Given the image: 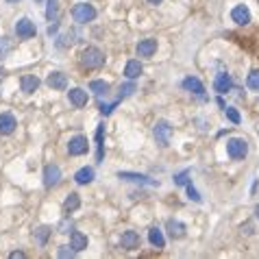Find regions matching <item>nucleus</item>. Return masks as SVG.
<instances>
[{
    "mask_svg": "<svg viewBox=\"0 0 259 259\" xmlns=\"http://www.w3.org/2000/svg\"><path fill=\"white\" fill-rule=\"evenodd\" d=\"M15 118L11 114H0V135H11L15 131Z\"/></svg>",
    "mask_w": 259,
    "mask_h": 259,
    "instance_id": "obj_16",
    "label": "nucleus"
},
{
    "mask_svg": "<svg viewBox=\"0 0 259 259\" xmlns=\"http://www.w3.org/2000/svg\"><path fill=\"white\" fill-rule=\"evenodd\" d=\"M225 114H227V118L233 122V124H240L242 118H240V114H237V109H233V107H225Z\"/></svg>",
    "mask_w": 259,
    "mask_h": 259,
    "instance_id": "obj_30",
    "label": "nucleus"
},
{
    "mask_svg": "<svg viewBox=\"0 0 259 259\" xmlns=\"http://www.w3.org/2000/svg\"><path fill=\"white\" fill-rule=\"evenodd\" d=\"M166 229H168V233H170L172 240H181V237H185V225L179 222V220H168Z\"/></svg>",
    "mask_w": 259,
    "mask_h": 259,
    "instance_id": "obj_15",
    "label": "nucleus"
},
{
    "mask_svg": "<svg viewBox=\"0 0 259 259\" xmlns=\"http://www.w3.org/2000/svg\"><path fill=\"white\" fill-rule=\"evenodd\" d=\"M57 255L59 257H74V248L72 246H61L57 251Z\"/></svg>",
    "mask_w": 259,
    "mask_h": 259,
    "instance_id": "obj_34",
    "label": "nucleus"
},
{
    "mask_svg": "<svg viewBox=\"0 0 259 259\" xmlns=\"http://www.w3.org/2000/svg\"><path fill=\"white\" fill-rule=\"evenodd\" d=\"M87 150H89V142H87V137H83V135H74L72 140H70V144H68V152H70V155L79 157V155H85Z\"/></svg>",
    "mask_w": 259,
    "mask_h": 259,
    "instance_id": "obj_5",
    "label": "nucleus"
},
{
    "mask_svg": "<svg viewBox=\"0 0 259 259\" xmlns=\"http://www.w3.org/2000/svg\"><path fill=\"white\" fill-rule=\"evenodd\" d=\"M7 2H20V0H7Z\"/></svg>",
    "mask_w": 259,
    "mask_h": 259,
    "instance_id": "obj_40",
    "label": "nucleus"
},
{
    "mask_svg": "<svg viewBox=\"0 0 259 259\" xmlns=\"http://www.w3.org/2000/svg\"><path fill=\"white\" fill-rule=\"evenodd\" d=\"M246 85H248V89H253V91H259V70H253V72L248 74V79H246Z\"/></svg>",
    "mask_w": 259,
    "mask_h": 259,
    "instance_id": "obj_26",
    "label": "nucleus"
},
{
    "mask_svg": "<svg viewBox=\"0 0 259 259\" xmlns=\"http://www.w3.org/2000/svg\"><path fill=\"white\" fill-rule=\"evenodd\" d=\"M9 50H11V44H9V39L7 37H0V59L7 57Z\"/></svg>",
    "mask_w": 259,
    "mask_h": 259,
    "instance_id": "obj_32",
    "label": "nucleus"
},
{
    "mask_svg": "<svg viewBox=\"0 0 259 259\" xmlns=\"http://www.w3.org/2000/svg\"><path fill=\"white\" fill-rule=\"evenodd\" d=\"M89 89L96 91V94H107L109 91V83H105V81H91Z\"/></svg>",
    "mask_w": 259,
    "mask_h": 259,
    "instance_id": "obj_27",
    "label": "nucleus"
},
{
    "mask_svg": "<svg viewBox=\"0 0 259 259\" xmlns=\"http://www.w3.org/2000/svg\"><path fill=\"white\" fill-rule=\"evenodd\" d=\"M190 183V170H183L179 174H174V185H187Z\"/></svg>",
    "mask_w": 259,
    "mask_h": 259,
    "instance_id": "obj_31",
    "label": "nucleus"
},
{
    "mask_svg": "<svg viewBox=\"0 0 259 259\" xmlns=\"http://www.w3.org/2000/svg\"><path fill=\"white\" fill-rule=\"evenodd\" d=\"M59 231H61V233H70V231H72V222L63 220V222L59 225Z\"/></svg>",
    "mask_w": 259,
    "mask_h": 259,
    "instance_id": "obj_36",
    "label": "nucleus"
},
{
    "mask_svg": "<svg viewBox=\"0 0 259 259\" xmlns=\"http://www.w3.org/2000/svg\"><path fill=\"white\" fill-rule=\"evenodd\" d=\"M81 207V198H79V194L76 192H70V196L65 198V202H63V211L65 213H72V211H76Z\"/></svg>",
    "mask_w": 259,
    "mask_h": 259,
    "instance_id": "obj_23",
    "label": "nucleus"
},
{
    "mask_svg": "<svg viewBox=\"0 0 259 259\" xmlns=\"http://www.w3.org/2000/svg\"><path fill=\"white\" fill-rule=\"evenodd\" d=\"M70 246L74 248V253H81L87 248V235H83L81 231H72V235H70Z\"/></svg>",
    "mask_w": 259,
    "mask_h": 259,
    "instance_id": "obj_17",
    "label": "nucleus"
},
{
    "mask_svg": "<svg viewBox=\"0 0 259 259\" xmlns=\"http://www.w3.org/2000/svg\"><path fill=\"white\" fill-rule=\"evenodd\" d=\"M233 87V81H231V76L229 74H218L216 76V81H213V89L218 91V94H227V91H231Z\"/></svg>",
    "mask_w": 259,
    "mask_h": 259,
    "instance_id": "obj_12",
    "label": "nucleus"
},
{
    "mask_svg": "<svg viewBox=\"0 0 259 259\" xmlns=\"http://www.w3.org/2000/svg\"><path fill=\"white\" fill-rule=\"evenodd\" d=\"M74 181L79 183V185H87V183H91L94 181V168H81L79 172L74 174Z\"/></svg>",
    "mask_w": 259,
    "mask_h": 259,
    "instance_id": "obj_20",
    "label": "nucleus"
},
{
    "mask_svg": "<svg viewBox=\"0 0 259 259\" xmlns=\"http://www.w3.org/2000/svg\"><path fill=\"white\" fill-rule=\"evenodd\" d=\"M187 196H190L194 202H201V201H202L201 194H198V192L194 190V187H192V183H187Z\"/></svg>",
    "mask_w": 259,
    "mask_h": 259,
    "instance_id": "obj_33",
    "label": "nucleus"
},
{
    "mask_svg": "<svg viewBox=\"0 0 259 259\" xmlns=\"http://www.w3.org/2000/svg\"><path fill=\"white\" fill-rule=\"evenodd\" d=\"M105 63V55L100 48H96V46H87V48L81 53V65L87 70H94V68H100V65Z\"/></svg>",
    "mask_w": 259,
    "mask_h": 259,
    "instance_id": "obj_1",
    "label": "nucleus"
},
{
    "mask_svg": "<svg viewBox=\"0 0 259 259\" xmlns=\"http://www.w3.org/2000/svg\"><path fill=\"white\" fill-rule=\"evenodd\" d=\"M155 140H157V144L159 146H170V137H172V126L168 124L166 120H159L155 124Z\"/></svg>",
    "mask_w": 259,
    "mask_h": 259,
    "instance_id": "obj_4",
    "label": "nucleus"
},
{
    "mask_svg": "<svg viewBox=\"0 0 259 259\" xmlns=\"http://www.w3.org/2000/svg\"><path fill=\"white\" fill-rule=\"evenodd\" d=\"M115 105H118V100H115V103H111V105H100V114H103V115H109L111 111L115 109Z\"/></svg>",
    "mask_w": 259,
    "mask_h": 259,
    "instance_id": "obj_35",
    "label": "nucleus"
},
{
    "mask_svg": "<svg viewBox=\"0 0 259 259\" xmlns=\"http://www.w3.org/2000/svg\"><path fill=\"white\" fill-rule=\"evenodd\" d=\"M140 74H142V63L140 61H135V59H131L129 63L124 65V76L126 79H131V81H135Z\"/></svg>",
    "mask_w": 259,
    "mask_h": 259,
    "instance_id": "obj_21",
    "label": "nucleus"
},
{
    "mask_svg": "<svg viewBox=\"0 0 259 259\" xmlns=\"http://www.w3.org/2000/svg\"><path fill=\"white\" fill-rule=\"evenodd\" d=\"M35 33H37V29H35V24L30 22L29 18H22V20H18V24H15V35H18L20 39L35 37Z\"/></svg>",
    "mask_w": 259,
    "mask_h": 259,
    "instance_id": "obj_6",
    "label": "nucleus"
},
{
    "mask_svg": "<svg viewBox=\"0 0 259 259\" xmlns=\"http://www.w3.org/2000/svg\"><path fill=\"white\" fill-rule=\"evenodd\" d=\"M255 216H257V218H259V205H257V207H255Z\"/></svg>",
    "mask_w": 259,
    "mask_h": 259,
    "instance_id": "obj_39",
    "label": "nucleus"
},
{
    "mask_svg": "<svg viewBox=\"0 0 259 259\" xmlns=\"http://www.w3.org/2000/svg\"><path fill=\"white\" fill-rule=\"evenodd\" d=\"M46 83H48L50 89H65L68 87V76L63 72H50L48 79H46Z\"/></svg>",
    "mask_w": 259,
    "mask_h": 259,
    "instance_id": "obj_11",
    "label": "nucleus"
},
{
    "mask_svg": "<svg viewBox=\"0 0 259 259\" xmlns=\"http://www.w3.org/2000/svg\"><path fill=\"white\" fill-rule=\"evenodd\" d=\"M118 179L142 183V185H152V187L159 185V181H157V179H150V176H146V174H137V172H118Z\"/></svg>",
    "mask_w": 259,
    "mask_h": 259,
    "instance_id": "obj_7",
    "label": "nucleus"
},
{
    "mask_svg": "<svg viewBox=\"0 0 259 259\" xmlns=\"http://www.w3.org/2000/svg\"><path fill=\"white\" fill-rule=\"evenodd\" d=\"M59 179H61V168L59 166L50 164V166L44 168V185L46 187H55L59 183Z\"/></svg>",
    "mask_w": 259,
    "mask_h": 259,
    "instance_id": "obj_8",
    "label": "nucleus"
},
{
    "mask_svg": "<svg viewBox=\"0 0 259 259\" xmlns=\"http://www.w3.org/2000/svg\"><path fill=\"white\" fill-rule=\"evenodd\" d=\"M148 240H150V244H152L155 248H164V246H166V237H164V233H161L157 227H152L150 231H148Z\"/></svg>",
    "mask_w": 259,
    "mask_h": 259,
    "instance_id": "obj_22",
    "label": "nucleus"
},
{
    "mask_svg": "<svg viewBox=\"0 0 259 259\" xmlns=\"http://www.w3.org/2000/svg\"><path fill=\"white\" fill-rule=\"evenodd\" d=\"M72 18L79 24L91 22V20L96 18V9L91 7V4H87V2H79V4H74V9H72Z\"/></svg>",
    "mask_w": 259,
    "mask_h": 259,
    "instance_id": "obj_3",
    "label": "nucleus"
},
{
    "mask_svg": "<svg viewBox=\"0 0 259 259\" xmlns=\"http://www.w3.org/2000/svg\"><path fill=\"white\" fill-rule=\"evenodd\" d=\"M231 18H233V22H235V24L246 27V24L251 22V11H248L246 4H237V7L231 11Z\"/></svg>",
    "mask_w": 259,
    "mask_h": 259,
    "instance_id": "obj_9",
    "label": "nucleus"
},
{
    "mask_svg": "<svg viewBox=\"0 0 259 259\" xmlns=\"http://www.w3.org/2000/svg\"><path fill=\"white\" fill-rule=\"evenodd\" d=\"M103 131H105V124L98 126V131H96V142H98V152H96V159L103 161Z\"/></svg>",
    "mask_w": 259,
    "mask_h": 259,
    "instance_id": "obj_29",
    "label": "nucleus"
},
{
    "mask_svg": "<svg viewBox=\"0 0 259 259\" xmlns=\"http://www.w3.org/2000/svg\"><path fill=\"white\" fill-rule=\"evenodd\" d=\"M135 89H137V87H135V83L129 79V83H124V85L120 87V100H122V98H126V96H133V94H135Z\"/></svg>",
    "mask_w": 259,
    "mask_h": 259,
    "instance_id": "obj_28",
    "label": "nucleus"
},
{
    "mask_svg": "<svg viewBox=\"0 0 259 259\" xmlns=\"http://www.w3.org/2000/svg\"><path fill=\"white\" fill-rule=\"evenodd\" d=\"M48 237H50V229L48 227H39L37 231L33 233V240H35V244H37V246H46Z\"/></svg>",
    "mask_w": 259,
    "mask_h": 259,
    "instance_id": "obj_24",
    "label": "nucleus"
},
{
    "mask_svg": "<svg viewBox=\"0 0 259 259\" xmlns=\"http://www.w3.org/2000/svg\"><path fill=\"white\" fill-rule=\"evenodd\" d=\"M183 87H185L187 91H192V94H198V96L205 94V85H202L196 76H187V79L183 81Z\"/></svg>",
    "mask_w": 259,
    "mask_h": 259,
    "instance_id": "obj_18",
    "label": "nucleus"
},
{
    "mask_svg": "<svg viewBox=\"0 0 259 259\" xmlns=\"http://www.w3.org/2000/svg\"><path fill=\"white\" fill-rule=\"evenodd\" d=\"M46 18L53 22L59 18V0H48V9H46Z\"/></svg>",
    "mask_w": 259,
    "mask_h": 259,
    "instance_id": "obj_25",
    "label": "nucleus"
},
{
    "mask_svg": "<svg viewBox=\"0 0 259 259\" xmlns=\"http://www.w3.org/2000/svg\"><path fill=\"white\" fill-rule=\"evenodd\" d=\"M120 246L126 251H135V248H140V235L135 231H124L120 237Z\"/></svg>",
    "mask_w": 259,
    "mask_h": 259,
    "instance_id": "obj_10",
    "label": "nucleus"
},
{
    "mask_svg": "<svg viewBox=\"0 0 259 259\" xmlns=\"http://www.w3.org/2000/svg\"><path fill=\"white\" fill-rule=\"evenodd\" d=\"M9 257H11V259H22V257H24V253H22V251H13Z\"/></svg>",
    "mask_w": 259,
    "mask_h": 259,
    "instance_id": "obj_37",
    "label": "nucleus"
},
{
    "mask_svg": "<svg viewBox=\"0 0 259 259\" xmlns=\"http://www.w3.org/2000/svg\"><path fill=\"white\" fill-rule=\"evenodd\" d=\"M157 53V39H142L137 44V55L140 57H152Z\"/></svg>",
    "mask_w": 259,
    "mask_h": 259,
    "instance_id": "obj_14",
    "label": "nucleus"
},
{
    "mask_svg": "<svg viewBox=\"0 0 259 259\" xmlns=\"http://www.w3.org/2000/svg\"><path fill=\"white\" fill-rule=\"evenodd\" d=\"M68 98H70V103H72L74 107H85L87 105V91L85 89H81V87H74V89H70L68 91Z\"/></svg>",
    "mask_w": 259,
    "mask_h": 259,
    "instance_id": "obj_13",
    "label": "nucleus"
},
{
    "mask_svg": "<svg viewBox=\"0 0 259 259\" xmlns=\"http://www.w3.org/2000/svg\"><path fill=\"white\" fill-rule=\"evenodd\" d=\"M20 85H22L24 94H33V91H37V87H39V79L37 76H33V74H27V76H22Z\"/></svg>",
    "mask_w": 259,
    "mask_h": 259,
    "instance_id": "obj_19",
    "label": "nucleus"
},
{
    "mask_svg": "<svg viewBox=\"0 0 259 259\" xmlns=\"http://www.w3.org/2000/svg\"><path fill=\"white\" fill-rule=\"evenodd\" d=\"M148 2H150V4H159L161 0H148Z\"/></svg>",
    "mask_w": 259,
    "mask_h": 259,
    "instance_id": "obj_38",
    "label": "nucleus"
},
{
    "mask_svg": "<svg viewBox=\"0 0 259 259\" xmlns=\"http://www.w3.org/2000/svg\"><path fill=\"white\" fill-rule=\"evenodd\" d=\"M246 152H248V144H246V140H242V137H231V140L227 142V155L231 157V159L240 161L246 157Z\"/></svg>",
    "mask_w": 259,
    "mask_h": 259,
    "instance_id": "obj_2",
    "label": "nucleus"
}]
</instances>
